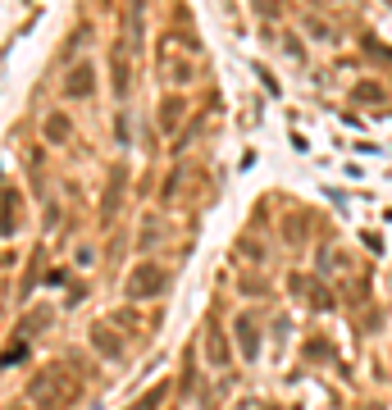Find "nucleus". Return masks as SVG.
<instances>
[{
    "label": "nucleus",
    "mask_w": 392,
    "mask_h": 410,
    "mask_svg": "<svg viewBox=\"0 0 392 410\" xmlns=\"http://www.w3.org/2000/svg\"><path fill=\"white\" fill-rule=\"evenodd\" d=\"M237 342H242V355H256V328H251V319H237Z\"/></svg>",
    "instance_id": "obj_6"
},
{
    "label": "nucleus",
    "mask_w": 392,
    "mask_h": 410,
    "mask_svg": "<svg viewBox=\"0 0 392 410\" xmlns=\"http://www.w3.org/2000/svg\"><path fill=\"white\" fill-rule=\"evenodd\" d=\"M169 287V274L160 265H137L133 274H128V297L133 301H151V297H160Z\"/></svg>",
    "instance_id": "obj_2"
},
{
    "label": "nucleus",
    "mask_w": 392,
    "mask_h": 410,
    "mask_svg": "<svg viewBox=\"0 0 392 410\" xmlns=\"http://www.w3.org/2000/svg\"><path fill=\"white\" fill-rule=\"evenodd\" d=\"M64 137H69V118H64V114H50V118H46V142H64Z\"/></svg>",
    "instance_id": "obj_5"
},
{
    "label": "nucleus",
    "mask_w": 392,
    "mask_h": 410,
    "mask_svg": "<svg viewBox=\"0 0 392 410\" xmlns=\"http://www.w3.org/2000/svg\"><path fill=\"white\" fill-rule=\"evenodd\" d=\"M28 397H32V406H37V410H64V406L73 401V383L64 379L60 370H46V374L32 379Z\"/></svg>",
    "instance_id": "obj_1"
},
{
    "label": "nucleus",
    "mask_w": 392,
    "mask_h": 410,
    "mask_svg": "<svg viewBox=\"0 0 392 410\" xmlns=\"http://www.w3.org/2000/svg\"><path fill=\"white\" fill-rule=\"evenodd\" d=\"M178 118H183V105H178V101H169V105H165V114H160V123H165V133H169L173 123H178Z\"/></svg>",
    "instance_id": "obj_7"
},
{
    "label": "nucleus",
    "mask_w": 392,
    "mask_h": 410,
    "mask_svg": "<svg viewBox=\"0 0 392 410\" xmlns=\"http://www.w3.org/2000/svg\"><path fill=\"white\" fill-rule=\"evenodd\" d=\"M92 82H96V69H92V64H78V69H69V73H64V96L82 101V96L92 92Z\"/></svg>",
    "instance_id": "obj_3"
},
{
    "label": "nucleus",
    "mask_w": 392,
    "mask_h": 410,
    "mask_svg": "<svg viewBox=\"0 0 392 410\" xmlns=\"http://www.w3.org/2000/svg\"><path fill=\"white\" fill-rule=\"evenodd\" d=\"M92 347H101V355H124V338L114 333V323H92Z\"/></svg>",
    "instance_id": "obj_4"
}]
</instances>
